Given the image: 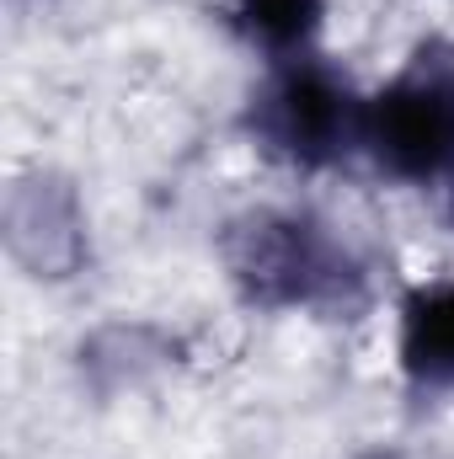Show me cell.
Wrapping results in <instances>:
<instances>
[{"instance_id":"5","label":"cell","mask_w":454,"mask_h":459,"mask_svg":"<svg viewBox=\"0 0 454 459\" xmlns=\"http://www.w3.org/2000/svg\"><path fill=\"white\" fill-rule=\"evenodd\" d=\"M230 16L251 43L289 54L321 27V0H230Z\"/></svg>"},{"instance_id":"2","label":"cell","mask_w":454,"mask_h":459,"mask_svg":"<svg viewBox=\"0 0 454 459\" xmlns=\"http://www.w3.org/2000/svg\"><path fill=\"white\" fill-rule=\"evenodd\" d=\"M230 267L262 305H316L347 283V251L294 214L251 220L230 246Z\"/></svg>"},{"instance_id":"1","label":"cell","mask_w":454,"mask_h":459,"mask_svg":"<svg viewBox=\"0 0 454 459\" xmlns=\"http://www.w3.org/2000/svg\"><path fill=\"white\" fill-rule=\"evenodd\" d=\"M257 139L284 155L289 166H332L353 139H363V108L353 102L347 81L327 65L300 59L257 97Z\"/></svg>"},{"instance_id":"3","label":"cell","mask_w":454,"mask_h":459,"mask_svg":"<svg viewBox=\"0 0 454 459\" xmlns=\"http://www.w3.org/2000/svg\"><path fill=\"white\" fill-rule=\"evenodd\" d=\"M363 144L380 171L401 182H433L454 166V81L444 75H401L363 108Z\"/></svg>"},{"instance_id":"4","label":"cell","mask_w":454,"mask_h":459,"mask_svg":"<svg viewBox=\"0 0 454 459\" xmlns=\"http://www.w3.org/2000/svg\"><path fill=\"white\" fill-rule=\"evenodd\" d=\"M401 363L417 385H454V283L417 289L401 310Z\"/></svg>"}]
</instances>
